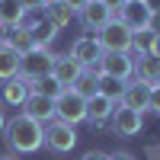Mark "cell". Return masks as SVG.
I'll list each match as a JSON object with an SVG mask.
<instances>
[{
    "mask_svg": "<svg viewBox=\"0 0 160 160\" xmlns=\"http://www.w3.org/2000/svg\"><path fill=\"white\" fill-rule=\"evenodd\" d=\"M3 138H7V148L13 154H35L45 144V125L35 122V118H29L26 112H19L16 118L7 122Z\"/></svg>",
    "mask_w": 160,
    "mask_h": 160,
    "instance_id": "6da1fadb",
    "label": "cell"
},
{
    "mask_svg": "<svg viewBox=\"0 0 160 160\" xmlns=\"http://www.w3.org/2000/svg\"><path fill=\"white\" fill-rule=\"evenodd\" d=\"M93 74H102V77H115V80H131L135 74V55L131 51H102L99 64L93 68Z\"/></svg>",
    "mask_w": 160,
    "mask_h": 160,
    "instance_id": "7a4b0ae2",
    "label": "cell"
},
{
    "mask_svg": "<svg viewBox=\"0 0 160 160\" xmlns=\"http://www.w3.org/2000/svg\"><path fill=\"white\" fill-rule=\"evenodd\" d=\"M154 16H157V13L144 3V0H125V3L118 7L115 19L122 26H128L131 32H141V29H151V26H154Z\"/></svg>",
    "mask_w": 160,
    "mask_h": 160,
    "instance_id": "3957f363",
    "label": "cell"
},
{
    "mask_svg": "<svg viewBox=\"0 0 160 160\" xmlns=\"http://www.w3.org/2000/svg\"><path fill=\"white\" fill-rule=\"evenodd\" d=\"M55 118H61L68 125L87 122V99L77 90H61V96L55 99Z\"/></svg>",
    "mask_w": 160,
    "mask_h": 160,
    "instance_id": "277c9868",
    "label": "cell"
},
{
    "mask_svg": "<svg viewBox=\"0 0 160 160\" xmlns=\"http://www.w3.org/2000/svg\"><path fill=\"white\" fill-rule=\"evenodd\" d=\"M51 64H55V55H48L45 48H32L19 55V77L22 80H38L51 74Z\"/></svg>",
    "mask_w": 160,
    "mask_h": 160,
    "instance_id": "5b68a950",
    "label": "cell"
},
{
    "mask_svg": "<svg viewBox=\"0 0 160 160\" xmlns=\"http://www.w3.org/2000/svg\"><path fill=\"white\" fill-rule=\"evenodd\" d=\"M96 42L102 51H131V29L122 26L118 19H109L96 32Z\"/></svg>",
    "mask_w": 160,
    "mask_h": 160,
    "instance_id": "8992f818",
    "label": "cell"
},
{
    "mask_svg": "<svg viewBox=\"0 0 160 160\" xmlns=\"http://www.w3.org/2000/svg\"><path fill=\"white\" fill-rule=\"evenodd\" d=\"M45 144H48L55 154H68L74 144H77V131H74V125L61 122V118H51V122L45 125Z\"/></svg>",
    "mask_w": 160,
    "mask_h": 160,
    "instance_id": "52a82bcc",
    "label": "cell"
},
{
    "mask_svg": "<svg viewBox=\"0 0 160 160\" xmlns=\"http://www.w3.org/2000/svg\"><path fill=\"white\" fill-rule=\"evenodd\" d=\"M109 125L118 138H131V135H138L141 125H144V115L135 112V109H128V106H115L112 115H109Z\"/></svg>",
    "mask_w": 160,
    "mask_h": 160,
    "instance_id": "ba28073f",
    "label": "cell"
},
{
    "mask_svg": "<svg viewBox=\"0 0 160 160\" xmlns=\"http://www.w3.org/2000/svg\"><path fill=\"white\" fill-rule=\"evenodd\" d=\"M71 58H74L83 71H93V68L99 64V58H102V48H99V42H96V35L77 38V42L71 45Z\"/></svg>",
    "mask_w": 160,
    "mask_h": 160,
    "instance_id": "9c48e42d",
    "label": "cell"
},
{
    "mask_svg": "<svg viewBox=\"0 0 160 160\" xmlns=\"http://www.w3.org/2000/svg\"><path fill=\"white\" fill-rule=\"evenodd\" d=\"M83 68L71 58V55H55V64H51V77H55V83L61 90H74V83L80 80Z\"/></svg>",
    "mask_w": 160,
    "mask_h": 160,
    "instance_id": "30bf717a",
    "label": "cell"
},
{
    "mask_svg": "<svg viewBox=\"0 0 160 160\" xmlns=\"http://www.w3.org/2000/svg\"><path fill=\"white\" fill-rule=\"evenodd\" d=\"M77 13H80V22H83L87 32H99L109 19H115V13L106 7L102 0H90V3H87L83 10H77Z\"/></svg>",
    "mask_w": 160,
    "mask_h": 160,
    "instance_id": "8fae6325",
    "label": "cell"
},
{
    "mask_svg": "<svg viewBox=\"0 0 160 160\" xmlns=\"http://www.w3.org/2000/svg\"><path fill=\"white\" fill-rule=\"evenodd\" d=\"M151 83H144V80H131V83H125V93H122V106H128V109H135V112H148V99H151Z\"/></svg>",
    "mask_w": 160,
    "mask_h": 160,
    "instance_id": "7c38bea8",
    "label": "cell"
},
{
    "mask_svg": "<svg viewBox=\"0 0 160 160\" xmlns=\"http://www.w3.org/2000/svg\"><path fill=\"white\" fill-rule=\"evenodd\" d=\"M29 99V83L16 74V77H10L3 80V87H0V102L3 106H16V109H22V102Z\"/></svg>",
    "mask_w": 160,
    "mask_h": 160,
    "instance_id": "4fadbf2b",
    "label": "cell"
},
{
    "mask_svg": "<svg viewBox=\"0 0 160 160\" xmlns=\"http://www.w3.org/2000/svg\"><path fill=\"white\" fill-rule=\"evenodd\" d=\"M22 112L35 118V122H51L55 118V99H48V96H38V93H29V99L22 102Z\"/></svg>",
    "mask_w": 160,
    "mask_h": 160,
    "instance_id": "5bb4252c",
    "label": "cell"
},
{
    "mask_svg": "<svg viewBox=\"0 0 160 160\" xmlns=\"http://www.w3.org/2000/svg\"><path fill=\"white\" fill-rule=\"evenodd\" d=\"M112 109H115V102H112V99H106L102 93H96V96H90V99H87V122H90L93 128H102L106 122H109Z\"/></svg>",
    "mask_w": 160,
    "mask_h": 160,
    "instance_id": "9a60e30c",
    "label": "cell"
},
{
    "mask_svg": "<svg viewBox=\"0 0 160 160\" xmlns=\"http://www.w3.org/2000/svg\"><path fill=\"white\" fill-rule=\"evenodd\" d=\"M77 16V10L71 3H64V0H58V3H48L45 7V19L55 26V29H64V26H71Z\"/></svg>",
    "mask_w": 160,
    "mask_h": 160,
    "instance_id": "2e32d148",
    "label": "cell"
},
{
    "mask_svg": "<svg viewBox=\"0 0 160 160\" xmlns=\"http://www.w3.org/2000/svg\"><path fill=\"white\" fill-rule=\"evenodd\" d=\"M16 74H19V51L3 38L0 42V80H10Z\"/></svg>",
    "mask_w": 160,
    "mask_h": 160,
    "instance_id": "e0dca14e",
    "label": "cell"
},
{
    "mask_svg": "<svg viewBox=\"0 0 160 160\" xmlns=\"http://www.w3.org/2000/svg\"><path fill=\"white\" fill-rule=\"evenodd\" d=\"M135 74H138V80H144V83L157 87V74H160V58H157V55H138V61H135Z\"/></svg>",
    "mask_w": 160,
    "mask_h": 160,
    "instance_id": "ac0fdd59",
    "label": "cell"
},
{
    "mask_svg": "<svg viewBox=\"0 0 160 160\" xmlns=\"http://www.w3.org/2000/svg\"><path fill=\"white\" fill-rule=\"evenodd\" d=\"M29 35H32V45H35V48H48L51 42H55L58 29H55V26H51L45 16H42V19H35V22L29 26Z\"/></svg>",
    "mask_w": 160,
    "mask_h": 160,
    "instance_id": "d6986e66",
    "label": "cell"
},
{
    "mask_svg": "<svg viewBox=\"0 0 160 160\" xmlns=\"http://www.w3.org/2000/svg\"><path fill=\"white\" fill-rule=\"evenodd\" d=\"M26 16V7L19 0H0V22L7 26V29H16Z\"/></svg>",
    "mask_w": 160,
    "mask_h": 160,
    "instance_id": "ffe728a7",
    "label": "cell"
},
{
    "mask_svg": "<svg viewBox=\"0 0 160 160\" xmlns=\"http://www.w3.org/2000/svg\"><path fill=\"white\" fill-rule=\"evenodd\" d=\"M157 29L151 26V29H141V32H131V55H151V48L157 42Z\"/></svg>",
    "mask_w": 160,
    "mask_h": 160,
    "instance_id": "44dd1931",
    "label": "cell"
},
{
    "mask_svg": "<svg viewBox=\"0 0 160 160\" xmlns=\"http://www.w3.org/2000/svg\"><path fill=\"white\" fill-rule=\"evenodd\" d=\"M29 83V93H38V96H48V99H58L61 96V87L55 83V77H38V80H26Z\"/></svg>",
    "mask_w": 160,
    "mask_h": 160,
    "instance_id": "7402d4cb",
    "label": "cell"
},
{
    "mask_svg": "<svg viewBox=\"0 0 160 160\" xmlns=\"http://www.w3.org/2000/svg\"><path fill=\"white\" fill-rule=\"evenodd\" d=\"M7 42L19 51V55H26V51H32L35 45H32V35H29V29L26 26H16V29H7Z\"/></svg>",
    "mask_w": 160,
    "mask_h": 160,
    "instance_id": "603a6c76",
    "label": "cell"
},
{
    "mask_svg": "<svg viewBox=\"0 0 160 160\" xmlns=\"http://www.w3.org/2000/svg\"><path fill=\"white\" fill-rule=\"evenodd\" d=\"M74 90H77L83 99L96 96V93H99V74H93V71H83V74H80V80L74 83Z\"/></svg>",
    "mask_w": 160,
    "mask_h": 160,
    "instance_id": "cb8c5ba5",
    "label": "cell"
},
{
    "mask_svg": "<svg viewBox=\"0 0 160 160\" xmlns=\"http://www.w3.org/2000/svg\"><path fill=\"white\" fill-rule=\"evenodd\" d=\"M99 93H102L106 99L118 102V99H122V93H125V80H115V77H102V74H99Z\"/></svg>",
    "mask_w": 160,
    "mask_h": 160,
    "instance_id": "d4e9b609",
    "label": "cell"
},
{
    "mask_svg": "<svg viewBox=\"0 0 160 160\" xmlns=\"http://www.w3.org/2000/svg\"><path fill=\"white\" fill-rule=\"evenodd\" d=\"M148 112H157L160 115V87L151 90V99H148Z\"/></svg>",
    "mask_w": 160,
    "mask_h": 160,
    "instance_id": "484cf974",
    "label": "cell"
},
{
    "mask_svg": "<svg viewBox=\"0 0 160 160\" xmlns=\"http://www.w3.org/2000/svg\"><path fill=\"white\" fill-rule=\"evenodd\" d=\"M83 160H109V154H102V151H90V154H83Z\"/></svg>",
    "mask_w": 160,
    "mask_h": 160,
    "instance_id": "4316f807",
    "label": "cell"
},
{
    "mask_svg": "<svg viewBox=\"0 0 160 160\" xmlns=\"http://www.w3.org/2000/svg\"><path fill=\"white\" fill-rule=\"evenodd\" d=\"M19 3L26 7V10H42L45 3H42V0H19Z\"/></svg>",
    "mask_w": 160,
    "mask_h": 160,
    "instance_id": "83f0119b",
    "label": "cell"
},
{
    "mask_svg": "<svg viewBox=\"0 0 160 160\" xmlns=\"http://www.w3.org/2000/svg\"><path fill=\"white\" fill-rule=\"evenodd\" d=\"M102 3H106V7H109L112 13H118V7H122V3H125V0H102Z\"/></svg>",
    "mask_w": 160,
    "mask_h": 160,
    "instance_id": "f1b7e54d",
    "label": "cell"
},
{
    "mask_svg": "<svg viewBox=\"0 0 160 160\" xmlns=\"http://www.w3.org/2000/svg\"><path fill=\"white\" fill-rule=\"evenodd\" d=\"M64 3H71V7H74V10H83V7H87V3H90V0H64Z\"/></svg>",
    "mask_w": 160,
    "mask_h": 160,
    "instance_id": "f546056e",
    "label": "cell"
},
{
    "mask_svg": "<svg viewBox=\"0 0 160 160\" xmlns=\"http://www.w3.org/2000/svg\"><path fill=\"white\" fill-rule=\"evenodd\" d=\"M109 160H135V157H131V154H122V151H118V154H109Z\"/></svg>",
    "mask_w": 160,
    "mask_h": 160,
    "instance_id": "4dcf8cb0",
    "label": "cell"
},
{
    "mask_svg": "<svg viewBox=\"0 0 160 160\" xmlns=\"http://www.w3.org/2000/svg\"><path fill=\"white\" fill-rule=\"evenodd\" d=\"M3 128H7V112H3V106H0V135H3Z\"/></svg>",
    "mask_w": 160,
    "mask_h": 160,
    "instance_id": "1f68e13d",
    "label": "cell"
},
{
    "mask_svg": "<svg viewBox=\"0 0 160 160\" xmlns=\"http://www.w3.org/2000/svg\"><path fill=\"white\" fill-rule=\"evenodd\" d=\"M144 3H148V7L154 10V13H160V0H144Z\"/></svg>",
    "mask_w": 160,
    "mask_h": 160,
    "instance_id": "d6a6232c",
    "label": "cell"
},
{
    "mask_svg": "<svg viewBox=\"0 0 160 160\" xmlns=\"http://www.w3.org/2000/svg\"><path fill=\"white\" fill-rule=\"evenodd\" d=\"M151 55H157V58H160V35H157V42H154V48H151Z\"/></svg>",
    "mask_w": 160,
    "mask_h": 160,
    "instance_id": "836d02e7",
    "label": "cell"
},
{
    "mask_svg": "<svg viewBox=\"0 0 160 160\" xmlns=\"http://www.w3.org/2000/svg\"><path fill=\"white\" fill-rule=\"evenodd\" d=\"M3 32H7V26H3V22H0V42H3V38H7Z\"/></svg>",
    "mask_w": 160,
    "mask_h": 160,
    "instance_id": "e575fe53",
    "label": "cell"
},
{
    "mask_svg": "<svg viewBox=\"0 0 160 160\" xmlns=\"http://www.w3.org/2000/svg\"><path fill=\"white\" fill-rule=\"evenodd\" d=\"M42 3H45V7H48V3H58V0H42Z\"/></svg>",
    "mask_w": 160,
    "mask_h": 160,
    "instance_id": "d590c367",
    "label": "cell"
},
{
    "mask_svg": "<svg viewBox=\"0 0 160 160\" xmlns=\"http://www.w3.org/2000/svg\"><path fill=\"white\" fill-rule=\"evenodd\" d=\"M157 87H160V74H157Z\"/></svg>",
    "mask_w": 160,
    "mask_h": 160,
    "instance_id": "8d00e7d4",
    "label": "cell"
},
{
    "mask_svg": "<svg viewBox=\"0 0 160 160\" xmlns=\"http://www.w3.org/2000/svg\"><path fill=\"white\" fill-rule=\"evenodd\" d=\"M0 160H13V157H0Z\"/></svg>",
    "mask_w": 160,
    "mask_h": 160,
    "instance_id": "74e56055",
    "label": "cell"
}]
</instances>
